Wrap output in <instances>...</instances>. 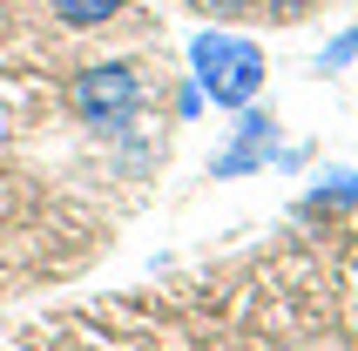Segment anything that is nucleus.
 <instances>
[{
  "label": "nucleus",
  "instance_id": "nucleus-1",
  "mask_svg": "<svg viewBox=\"0 0 358 351\" xmlns=\"http://www.w3.org/2000/svg\"><path fill=\"white\" fill-rule=\"evenodd\" d=\"M264 48L250 34H230V27H203L189 41V81L203 88V101H217L223 115H237L264 95Z\"/></svg>",
  "mask_w": 358,
  "mask_h": 351
},
{
  "label": "nucleus",
  "instance_id": "nucleus-2",
  "mask_svg": "<svg viewBox=\"0 0 358 351\" xmlns=\"http://www.w3.org/2000/svg\"><path fill=\"white\" fill-rule=\"evenodd\" d=\"M68 108H75L81 129L122 136V129H136V115H142V75L129 68V61H95V68H81V75H75Z\"/></svg>",
  "mask_w": 358,
  "mask_h": 351
},
{
  "label": "nucleus",
  "instance_id": "nucleus-3",
  "mask_svg": "<svg viewBox=\"0 0 358 351\" xmlns=\"http://www.w3.org/2000/svg\"><path fill=\"white\" fill-rule=\"evenodd\" d=\"M278 162V115L271 108H237V129H230V149H217L210 156V176L217 182H230V176H257Z\"/></svg>",
  "mask_w": 358,
  "mask_h": 351
},
{
  "label": "nucleus",
  "instance_id": "nucleus-4",
  "mask_svg": "<svg viewBox=\"0 0 358 351\" xmlns=\"http://www.w3.org/2000/svg\"><path fill=\"white\" fill-rule=\"evenodd\" d=\"M48 7H55L61 27H81V34H88V27H101V20H115L129 0H48Z\"/></svg>",
  "mask_w": 358,
  "mask_h": 351
},
{
  "label": "nucleus",
  "instance_id": "nucleus-5",
  "mask_svg": "<svg viewBox=\"0 0 358 351\" xmlns=\"http://www.w3.org/2000/svg\"><path fill=\"white\" fill-rule=\"evenodd\" d=\"M352 61H358V27H338V34L318 48L311 68H318V75H338V68H352Z\"/></svg>",
  "mask_w": 358,
  "mask_h": 351
},
{
  "label": "nucleus",
  "instance_id": "nucleus-6",
  "mask_svg": "<svg viewBox=\"0 0 358 351\" xmlns=\"http://www.w3.org/2000/svg\"><path fill=\"white\" fill-rule=\"evenodd\" d=\"M318 203H358V176L352 169H324L318 189H311V210H318Z\"/></svg>",
  "mask_w": 358,
  "mask_h": 351
},
{
  "label": "nucleus",
  "instance_id": "nucleus-7",
  "mask_svg": "<svg viewBox=\"0 0 358 351\" xmlns=\"http://www.w3.org/2000/svg\"><path fill=\"white\" fill-rule=\"evenodd\" d=\"M189 7H196V14H210V20H243L257 0H189Z\"/></svg>",
  "mask_w": 358,
  "mask_h": 351
},
{
  "label": "nucleus",
  "instance_id": "nucleus-8",
  "mask_svg": "<svg viewBox=\"0 0 358 351\" xmlns=\"http://www.w3.org/2000/svg\"><path fill=\"white\" fill-rule=\"evenodd\" d=\"M257 7H264V14H271V20H298L304 7H311V0H257Z\"/></svg>",
  "mask_w": 358,
  "mask_h": 351
},
{
  "label": "nucleus",
  "instance_id": "nucleus-9",
  "mask_svg": "<svg viewBox=\"0 0 358 351\" xmlns=\"http://www.w3.org/2000/svg\"><path fill=\"white\" fill-rule=\"evenodd\" d=\"M176 108H182V122H189V115H203V88H196V81H189V88L176 95Z\"/></svg>",
  "mask_w": 358,
  "mask_h": 351
}]
</instances>
